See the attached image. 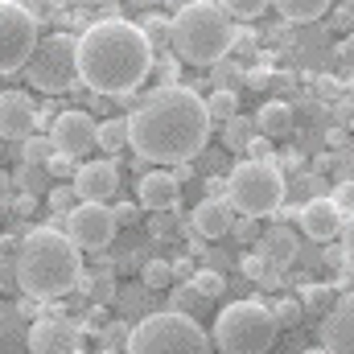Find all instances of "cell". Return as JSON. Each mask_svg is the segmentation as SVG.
Masks as SVG:
<instances>
[{"mask_svg": "<svg viewBox=\"0 0 354 354\" xmlns=\"http://www.w3.org/2000/svg\"><path fill=\"white\" fill-rule=\"evenodd\" d=\"M37 136V107L25 91H0V140H29Z\"/></svg>", "mask_w": 354, "mask_h": 354, "instance_id": "cell-13", "label": "cell"}, {"mask_svg": "<svg viewBox=\"0 0 354 354\" xmlns=\"http://www.w3.org/2000/svg\"><path fill=\"white\" fill-rule=\"evenodd\" d=\"M243 276L248 280H260V284H272V272H268V264L260 256H243Z\"/></svg>", "mask_w": 354, "mask_h": 354, "instance_id": "cell-45", "label": "cell"}, {"mask_svg": "<svg viewBox=\"0 0 354 354\" xmlns=\"http://www.w3.org/2000/svg\"><path fill=\"white\" fill-rule=\"evenodd\" d=\"M79 346H83V334L62 313L33 317V326H29V354H79Z\"/></svg>", "mask_w": 354, "mask_h": 354, "instance_id": "cell-12", "label": "cell"}, {"mask_svg": "<svg viewBox=\"0 0 354 354\" xmlns=\"http://www.w3.org/2000/svg\"><path fill=\"white\" fill-rule=\"evenodd\" d=\"M260 132H256V120H248V115H235L227 128H223V145L231 149V153H248V145L256 140Z\"/></svg>", "mask_w": 354, "mask_h": 354, "instance_id": "cell-26", "label": "cell"}, {"mask_svg": "<svg viewBox=\"0 0 354 354\" xmlns=\"http://www.w3.org/2000/svg\"><path fill=\"white\" fill-rule=\"evenodd\" d=\"M189 288H194L202 301H214V297H223V292H227V280H223L214 268H198V276L189 280Z\"/></svg>", "mask_w": 354, "mask_h": 354, "instance_id": "cell-30", "label": "cell"}, {"mask_svg": "<svg viewBox=\"0 0 354 354\" xmlns=\"http://www.w3.org/2000/svg\"><path fill=\"white\" fill-rule=\"evenodd\" d=\"M189 227H194L198 239H223V235H231V227H235V206H231V202H210V198H206V202L194 206Z\"/></svg>", "mask_w": 354, "mask_h": 354, "instance_id": "cell-19", "label": "cell"}, {"mask_svg": "<svg viewBox=\"0 0 354 354\" xmlns=\"http://www.w3.org/2000/svg\"><path fill=\"white\" fill-rule=\"evenodd\" d=\"M29 326H33V322H25L21 305H4V301H0V354L25 351V346H29Z\"/></svg>", "mask_w": 354, "mask_h": 354, "instance_id": "cell-20", "label": "cell"}, {"mask_svg": "<svg viewBox=\"0 0 354 354\" xmlns=\"http://www.w3.org/2000/svg\"><path fill=\"white\" fill-rule=\"evenodd\" d=\"M0 206H12V177L0 169Z\"/></svg>", "mask_w": 354, "mask_h": 354, "instance_id": "cell-50", "label": "cell"}, {"mask_svg": "<svg viewBox=\"0 0 354 354\" xmlns=\"http://www.w3.org/2000/svg\"><path fill=\"white\" fill-rule=\"evenodd\" d=\"M46 198H50V210H54V214H62V218H66V214L79 206V194H75V185H54Z\"/></svg>", "mask_w": 354, "mask_h": 354, "instance_id": "cell-34", "label": "cell"}, {"mask_svg": "<svg viewBox=\"0 0 354 354\" xmlns=\"http://www.w3.org/2000/svg\"><path fill=\"white\" fill-rule=\"evenodd\" d=\"M136 202H140V210H153V214L174 210L181 202V185L174 181L169 169H149L140 177V185H136Z\"/></svg>", "mask_w": 354, "mask_h": 354, "instance_id": "cell-17", "label": "cell"}, {"mask_svg": "<svg viewBox=\"0 0 354 354\" xmlns=\"http://www.w3.org/2000/svg\"><path fill=\"white\" fill-rule=\"evenodd\" d=\"M198 301H202V297H198V292H194L189 284H181V288L174 292V301H169V309H174V313H185V317H189V309H194Z\"/></svg>", "mask_w": 354, "mask_h": 354, "instance_id": "cell-43", "label": "cell"}, {"mask_svg": "<svg viewBox=\"0 0 354 354\" xmlns=\"http://www.w3.org/2000/svg\"><path fill=\"white\" fill-rule=\"evenodd\" d=\"M115 231H120V223H115L111 206H99V202H79L66 214V227H62V235L79 252H103L115 239Z\"/></svg>", "mask_w": 354, "mask_h": 354, "instance_id": "cell-10", "label": "cell"}, {"mask_svg": "<svg viewBox=\"0 0 354 354\" xmlns=\"http://www.w3.org/2000/svg\"><path fill=\"white\" fill-rule=\"evenodd\" d=\"M12 276H17V288L29 301L66 297L83 276V256L62 231L33 227V231L21 235V252H17V272Z\"/></svg>", "mask_w": 354, "mask_h": 354, "instance_id": "cell-3", "label": "cell"}, {"mask_svg": "<svg viewBox=\"0 0 354 354\" xmlns=\"http://www.w3.org/2000/svg\"><path fill=\"white\" fill-rule=\"evenodd\" d=\"M145 37H149V46H153V54H174V21H165V17H149L145 25Z\"/></svg>", "mask_w": 354, "mask_h": 354, "instance_id": "cell-27", "label": "cell"}, {"mask_svg": "<svg viewBox=\"0 0 354 354\" xmlns=\"http://www.w3.org/2000/svg\"><path fill=\"white\" fill-rule=\"evenodd\" d=\"M206 115H210V124H231L235 115H239V95L235 91H210L206 95Z\"/></svg>", "mask_w": 354, "mask_h": 354, "instance_id": "cell-25", "label": "cell"}, {"mask_svg": "<svg viewBox=\"0 0 354 354\" xmlns=\"http://www.w3.org/2000/svg\"><path fill=\"white\" fill-rule=\"evenodd\" d=\"M33 206H37V198H29V194H21V198H12V210H17V214H29Z\"/></svg>", "mask_w": 354, "mask_h": 354, "instance_id": "cell-51", "label": "cell"}, {"mask_svg": "<svg viewBox=\"0 0 354 354\" xmlns=\"http://www.w3.org/2000/svg\"><path fill=\"white\" fill-rule=\"evenodd\" d=\"M301 354H330L326 346H313V351H301Z\"/></svg>", "mask_w": 354, "mask_h": 354, "instance_id": "cell-52", "label": "cell"}, {"mask_svg": "<svg viewBox=\"0 0 354 354\" xmlns=\"http://www.w3.org/2000/svg\"><path fill=\"white\" fill-rule=\"evenodd\" d=\"M99 354H111V351H99Z\"/></svg>", "mask_w": 354, "mask_h": 354, "instance_id": "cell-54", "label": "cell"}, {"mask_svg": "<svg viewBox=\"0 0 354 354\" xmlns=\"http://www.w3.org/2000/svg\"><path fill=\"white\" fill-rule=\"evenodd\" d=\"M124 354H210V338L194 317L161 309V313H149L132 326Z\"/></svg>", "mask_w": 354, "mask_h": 354, "instance_id": "cell-6", "label": "cell"}, {"mask_svg": "<svg viewBox=\"0 0 354 354\" xmlns=\"http://www.w3.org/2000/svg\"><path fill=\"white\" fill-rule=\"evenodd\" d=\"M132 145V132H128V115H111V120H103L99 124V153H120V149H128Z\"/></svg>", "mask_w": 354, "mask_h": 354, "instance_id": "cell-23", "label": "cell"}, {"mask_svg": "<svg viewBox=\"0 0 354 354\" xmlns=\"http://www.w3.org/2000/svg\"><path fill=\"white\" fill-rule=\"evenodd\" d=\"M248 161H276V153H272V140H268V136H256V140L248 145Z\"/></svg>", "mask_w": 354, "mask_h": 354, "instance_id": "cell-46", "label": "cell"}, {"mask_svg": "<svg viewBox=\"0 0 354 354\" xmlns=\"http://www.w3.org/2000/svg\"><path fill=\"white\" fill-rule=\"evenodd\" d=\"M276 317L260 301H235L214 317V346L223 354H268L276 342Z\"/></svg>", "mask_w": 354, "mask_h": 354, "instance_id": "cell-7", "label": "cell"}, {"mask_svg": "<svg viewBox=\"0 0 354 354\" xmlns=\"http://www.w3.org/2000/svg\"><path fill=\"white\" fill-rule=\"evenodd\" d=\"M128 132L140 161L161 165H189L206 140H210V115L206 99L194 87H157L136 99V111L128 115Z\"/></svg>", "mask_w": 354, "mask_h": 354, "instance_id": "cell-1", "label": "cell"}, {"mask_svg": "<svg viewBox=\"0 0 354 354\" xmlns=\"http://www.w3.org/2000/svg\"><path fill=\"white\" fill-rule=\"evenodd\" d=\"M288 25H309V21H317V17H326L330 12V4L326 0H276L272 4Z\"/></svg>", "mask_w": 354, "mask_h": 354, "instance_id": "cell-22", "label": "cell"}, {"mask_svg": "<svg viewBox=\"0 0 354 354\" xmlns=\"http://www.w3.org/2000/svg\"><path fill=\"white\" fill-rule=\"evenodd\" d=\"M46 169H50V177H54V181H66V177H79V169H83V165H79L75 157H62V153H58Z\"/></svg>", "mask_w": 354, "mask_h": 354, "instance_id": "cell-40", "label": "cell"}, {"mask_svg": "<svg viewBox=\"0 0 354 354\" xmlns=\"http://www.w3.org/2000/svg\"><path fill=\"white\" fill-rule=\"evenodd\" d=\"M128 338H132V330H128V322H111L103 334H99V342H103V351L120 354V346L128 351Z\"/></svg>", "mask_w": 354, "mask_h": 354, "instance_id": "cell-35", "label": "cell"}, {"mask_svg": "<svg viewBox=\"0 0 354 354\" xmlns=\"http://www.w3.org/2000/svg\"><path fill=\"white\" fill-rule=\"evenodd\" d=\"M301 313H305V305H301V301H280V305L272 309L276 326H297V322H301Z\"/></svg>", "mask_w": 354, "mask_h": 354, "instance_id": "cell-39", "label": "cell"}, {"mask_svg": "<svg viewBox=\"0 0 354 354\" xmlns=\"http://www.w3.org/2000/svg\"><path fill=\"white\" fill-rule=\"evenodd\" d=\"M231 235H235L239 243H260V235H264V231H260V223H256V218H235Z\"/></svg>", "mask_w": 354, "mask_h": 354, "instance_id": "cell-42", "label": "cell"}, {"mask_svg": "<svg viewBox=\"0 0 354 354\" xmlns=\"http://www.w3.org/2000/svg\"><path fill=\"white\" fill-rule=\"evenodd\" d=\"M342 252H346V260H354V214L346 218V227H342Z\"/></svg>", "mask_w": 354, "mask_h": 354, "instance_id": "cell-49", "label": "cell"}, {"mask_svg": "<svg viewBox=\"0 0 354 354\" xmlns=\"http://www.w3.org/2000/svg\"><path fill=\"white\" fill-rule=\"evenodd\" d=\"M111 214H115L120 227H136V223H140V202H115Z\"/></svg>", "mask_w": 354, "mask_h": 354, "instance_id": "cell-44", "label": "cell"}, {"mask_svg": "<svg viewBox=\"0 0 354 354\" xmlns=\"http://www.w3.org/2000/svg\"><path fill=\"white\" fill-rule=\"evenodd\" d=\"M288 181L276 161H239L227 177V202L235 206L239 218H268L284 206Z\"/></svg>", "mask_w": 354, "mask_h": 354, "instance_id": "cell-5", "label": "cell"}, {"mask_svg": "<svg viewBox=\"0 0 354 354\" xmlns=\"http://www.w3.org/2000/svg\"><path fill=\"white\" fill-rule=\"evenodd\" d=\"M301 231L313 239V243H334V239H342V227H346V214L330 202V198H309L305 206H301Z\"/></svg>", "mask_w": 354, "mask_h": 354, "instance_id": "cell-14", "label": "cell"}, {"mask_svg": "<svg viewBox=\"0 0 354 354\" xmlns=\"http://www.w3.org/2000/svg\"><path fill=\"white\" fill-rule=\"evenodd\" d=\"M260 260L268 264V272H272V284L292 268V260H297V235L288 231V227H268L264 235H260V252H256Z\"/></svg>", "mask_w": 354, "mask_h": 354, "instance_id": "cell-18", "label": "cell"}, {"mask_svg": "<svg viewBox=\"0 0 354 354\" xmlns=\"http://www.w3.org/2000/svg\"><path fill=\"white\" fill-rule=\"evenodd\" d=\"M153 75H157V83H161V87H181V83H177V79H181V58H177V54H165V58H157Z\"/></svg>", "mask_w": 354, "mask_h": 354, "instance_id": "cell-36", "label": "cell"}, {"mask_svg": "<svg viewBox=\"0 0 354 354\" xmlns=\"http://www.w3.org/2000/svg\"><path fill=\"white\" fill-rule=\"evenodd\" d=\"M256 132L268 136V140L288 136V132H292V107H288V103H280V99L264 103V107L256 111Z\"/></svg>", "mask_w": 354, "mask_h": 354, "instance_id": "cell-21", "label": "cell"}, {"mask_svg": "<svg viewBox=\"0 0 354 354\" xmlns=\"http://www.w3.org/2000/svg\"><path fill=\"white\" fill-rule=\"evenodd\" d=\"M256 50H260V37H256L252 29H239V33H235V50H231V54H235V62H252V58H256Z\"/></svg>", "mask_w": 354, "mask_h": 354, "instance_id": "cell-37", "label": "cell"}, {"mask_svg": "<svg viewBox=\"0 0 354 354\" xmlns=\"http://www.w3.org/2000/svg\"><path fill=\"white\" fill-rule=\"evenodd\" d=\"M140 280H145V288H149V292L169 288V284H174V260H149L145 272H140Z\"/></svg>", "mask_w": 354, "mask_h": 354, "instance_id": "cell-31", "label": "cell"}, {"mask_svg": "<svg viewBox=\"0 0 354 354\" xmlns=\"http://www.w3.org/2000/svg\"><path fill=\"white\" fill-rule=\"evenodd\" d=\"M58 157V149H54V140L50 136H29L25 145H21V165H50Z\"/></svg>", "mask_w": 354, "mask_h": 354, "instance_id": "cell-29", "label": "cell"}, {"mask_svg": "<svg viewBox=\"0 0 354 354\" xmlns=\"http://www.w3.org/2000/svg\"><path fill=\"white\" fill-rule=\"evenodd\" d=\"M206 194H210V202H227V177H210Z\"/></svg>", "mask_w": 354, "mask_h": 354, "instance_id": "cell-47", "label": "cell"}, {"mask_svg": "<svg viewBox=\"0 0 354 354\" xmlns=\"http://www.w3.org/2000/svg\"><path fill=\"white\" fill-rule=\"evenodd\" d=\"M338 297H342V292H338L334 284H309V288H305V309H309V313H322V322H326V317L334 313Z\"/></svg>", "mask_w": 354, "mask_h": 354, "instance_id": "cell-28", "label": "cell"}, {"mask_svg": "<svg viewBox=\"0 0 354 354\" xmlns=\"http://www.w3.org/2000/svg\"><path fill=\"white\" fill-rule=\"evenodd\" d=\"M50 140L62 157H87L91 149H99V124L91 111H58L54 115V128H50Z\"/></svg>", "mask_w": 354, "mask_h": 354, "instance_id": "cell-11", "label": "cell"}, {"mask_svg": "<svg viewBox=\"0 0 354 354\" xmlns=\"http://www.w3.org/2000/svg\"><path fill=\"white\" fill-rule=\"evenodd\" d=\"M37 29L41 25L25 4L0 0V75H21L33 62V54L41 46Z\"/></svg>", "mask_w": 354, "mask_h": 354, "instance_id": "cell-9", "label": "cell"}, {"mask_svg": "<svg viewBox=\"0 0 354 354\" xmlns=\"http://www.w3.org/2000/svg\"><path fill=\"white\" fill-rule=\"evenodd\" d=\"M235 21L223 12V4H181L174 12V54L189 66H218L235 50Z\"/></svg>", "mask_w": 354, "mask_h": 354, "instance_id": "cell-4", "label": "cell"}, {"mask_svg": "<svg viewBox=\"0 0 354 354\" xmlns=\"http://www.w3.org/2000/svg\"><path fill=\"white\" fill-rule=\"evenodd\" d=\"M157 66V54L140 25L115 17V21H91L79 33V79L95 91V99H128Z\"/></svg>", "mask_w": 354, "mask_h": 354, "instance_id": "cell-2", "label": "cell"}, {"mask_svg": "<svg viewBox=\"0 0 354 354\" xmlns=\"http://www.w3.org/2000/svg\"><path fill=\"white\" fill-rule=\"evenodd\" d=\"M210 75H214V91H235L243 83V66L239 62H218V66H210Z\"/></svg>", "mask_w": 354, "mask_h": 354, "instance_id": "cell-33", "label": "cell"}, {"mask_svg": "<svg viewBox=\"0 0 354 354\" xmlns=\"http://www.w3.org/2000/svg\"><path fill=\"white\" fill-rule=\"evenodd\" d=\"M322 346L330 354H354V288L338 297L334 313L322 322Z\"/></svg>", "mask_w": 354, "mask_h": 354, "instance_id": "cell-16", "label": "cell"}, {"mask_svg": "<svg viewBox=\"0 0 354 354\" xmlns=\"http://www.w3.org/2000/svg\"><path fill=\"white\" fill-rule=\"evenodd\" d=\"M194 276H198V268L189 264L185 256H177L174 260V280H194Z\"/></svg>", "mask_w": 354, "mask_h": 354, "instance_id": "cell-48", "label": "cell"}, {"mask_svg": "<svg viewBox=\"0 0 354 354\" xmlns=\"http://www.w3.org/2000/svg\"><path fill=\"white\" fill-rule=\"evenodd\" d=\"M351 95H354V75H351Z\"/></svg>", "mask_w": 354, "mask_h": 354, "instance_id": "cell-53", "label": "cell"}, {"mask_svg": "<svg viewBox=\"0 0 354 354\" xmlns=\"http://www.w3.org/2000/svg\"><path fill=\"white\" fill-rule=\"evenodd\" d=\"M17 252H21V239L0 235V272H17Z\"/></svg>", "mask_w": 354, "mask_h": 354, "instance_id": "cell-41", "label": "cell"}, {"mask_svg": "<svg viewBox=\"0 0 354 354\" xmlns=\"http://www.w3.org/2000/svg\"><path fill=\"white\" fill-rule=\"evenodd\" d=\"M330 202H334V206H338V210H342V214L351 218V214H354V177L338 181V185L330 189Z\"/></svg>", "mask_w": 354, "mask_h": 354, "instance_id": "cell-38", "label": "cell"}, {"mask_svg": "<svg viewBox=\"0 0 354 354\" xmlns=\"http://www.w3.org/2000/svg\"><path fill=\"white\" fill-rule=\"evenodd\" d=\"M115 189H120V169H115V161H83V169L75 177V194H79V202H99V206H107V198H115Z\"/></svg>", "mask_w": 354, "mask_h": 354, "instance_id": "cell-15", "label": "cell"}, {"mask_svg": "<svg viewBox=\"0 0 354 354\" xmlns=\"http://www.w3.org/2000/svg\"><path fill=\"white\" fill-rule=\"evenodd\" d=\"M12 185H17L21 194H29V198H41V194L54 189V177H50V169H41V165H17Z\"/></svg>", "mask_w": 354, "mask_h": 354, "instance_id": "cell-24", "label": "cell"}, {"mask_svg": "<svg viewBox=\"0 0 354 354\" xmlns=\"http://www.w3.org/2000/svg\"><path fill=\"white\" fill-rule=\"evenodd\" d=\"M268 8V0H223V12L231 17V21H252V17H264Z\"/></svg>", "mask_w": 354, "mask_h": 354, "instance_id": "cell-32", "label": "cell"}, {"mask_svg": "<svg viewBox=\"0 0 354 354\" xmlns=\"http://www.w3.org/2000/svg\"><path fill=\"white\" fill-rule=\"evenodd\" d=\"M29 87H37L41 95H62V91L79 87V37L71 33H50L41 37L33 62L25 66Z\"/></svg>", "mask_w": 354, "mask_h": 354, "instance_id": "cell-8", "label": "cell"}]
</instances>
